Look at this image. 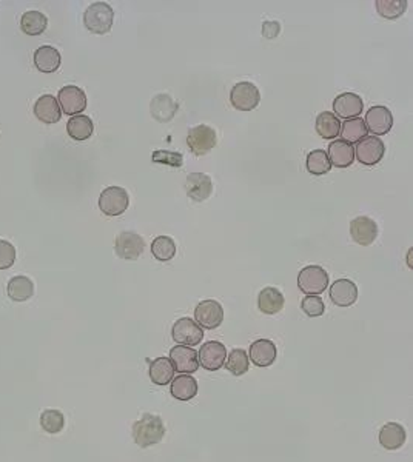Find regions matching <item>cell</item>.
Returning a JSON list of instances; mask_svg holds the SVG:
<instances>
[{
  "label": "cell",
  "instance_id": "obj_1",
  "mask_svg": "<svg viewBox=\"0 0 413 462\" xmlns=\"http://www.w3.org/2000/svg\"><path fill=\"white\" fill-rule=\"evenodd\" d=\"M165 436V426L159 416L151 413H145L142 418L135 422L133 437L140 449L151 447L159 444Z\"/></svg>",
  "mask_w": 413,
  "mask_h": 462
},
{
  "label": "cell",
  "instance_id": "obj_2",
  "mask_svg": "<svg viewBox=\"0 0 413 462\" xmlns=\"http://www.w3.org/2000/svg\"><path fill=\"white\" fill-rule=\"evenodd\" d=\"M114 22L113 8L105 2L91 4L83 13V25L93 34L110 33Z\"/></svg>",
  "mask_w": 413,
  "mask_h": 462
},
{
  "label": "cell",
  "instance_id": "obj_3",
  "mask_svg": "<svg viewBox=\"0 0 413 462\" xmlns=\"http://www.w3.org/2000/svg\"><path fill=\"white\" fill-rule=\"evenodd\" d=\"M298 287L307 296H319L329 287V275L319 265H307L299 271Z\"/></svg>",
  "mask_w": 413,
  "mask_h": 462
},
{
  "label": "cell",
  "instance_id": "obj_4",
  "mask_svg": "<svg viewBox=\"0 0 413 462\" xmlns=\"http://www.w3.org/2000/svg\"><path fill=\"white\" fill-rule=\"evenodd\" d=\"M130 205L128 191L122 186H108L99 196V210L105 216H121Z\"/></svg>",
  "mask_w": 413,
  "mask_h": 462
},
{
  "label": "cell",
  "instance_id": "obj_5",
  "mask_svg": "<svg viewBox=\"0 0 413 462\" xmlns=\"http://www.w3.org/2000/svg\"><path fill=\"white\" fill-rule=\"evenodd\" d=\"M230 102L239 111H252L261 102L258 87L252 82H239L230 91Z\"/></svg>",
  "mask_w": 413,
  "mask_h": 462
},
{
  "label": "cell",
  "instance_id": "obj_6",
  "mask_svg": "<svg viewBox=\"0 0 413 462\" xmlns=\"http://www.w3.org/2000/svg\"><path fill=\"white\" fill-rule=\"evenodd\" d=\"M171 338L179 346L194 347L204 339V330L190 318L177 319L171 328Z\"/></svg>",
  "mask_w": 413,
  "mask_h": 462
},
{
  "label": "cell",
  "instance_id": "obj_7",
  "mask_svg": "<svg viewBox=\"0 0 413 462\" xmlns=\"http://www.w3.org/2000/svg\"><path fill=\"white\" fill-rule=\"evenodd\" d=\"M187 144L193 154L196 156H205L213 150L217 144L216 131L208 127V125H198L189 131L187 136Z\"/></svg>",
  "mask_w": 413,
  "mask_h": 462
},
{
  "label": "cell",
  "instance_id": "obj_8",
  "mask_svg": "<svg viewBox=\"0 0 413 462\" xmlns=\"http://www.w3.org/2000/svg\"><path fill=\"white\" fill-rule=\"evenodd\" d=\"M194 322H196L202 330H215V328L221 327L224 320V308L222 305L215 299L202 301L194 308Z\"/></svg>",
  "mask_w": 413,
  "mask_h": 462
},
{
  "label": "cell",
  "instance_id": "obj_9",
  "mask_svg": "<svg viewBox=\"0 0 413 462\" xmlns=\"http://www.w3.org/2000/svg\"><path fill=\"white\" fill-rule=\"evenodd\" d=\"M384 153H386V145L383 140L377 136L364 137L356 144L355 148V158L358 159V162L367 167L377 165V163L384 158Z\"/></svg>",
  "mask_w": 413,
  "mask_h": 462
},
{
  "label": "cell",
  "instance_id": "obj_10",
  "mask_svg": "<svg viewBox=\"0 0 413 462\" xmlns=\"http://www.w3.org/2000/svg\"><path fill=\"white\" fill-rule=\"evenodd\" d=\"M145 240L133 231L121 233L114 242V252L121 259L136 261L144 253Z\"/></svg>",
  "mask_w": 413,
  "mask_h": 462
},
{
  "label": "cell",
  "instance_id": "obj_11",
  "mask_svg": "<svg viewBox=\"0 0 413 462\" xmlns=\"http://www.w3.org/2000/svg\"><path fill=\"white\" fill-rule=\"evenodd\" d=\"M57 102L62 111L68 116H77L81 114L85 108H87V94L76 85H67V87L60 88Z\"/></svg>",
  "mask_w": 413,
  "mask_h": 462
},
{
  "label": "cell",
  "instance_id": "obj_12",
  "mask_svg": "<svg viewBox=\"0 0 413 462\" xmlns=\"http://www.w3.org/2000/svg\"><path fill=\"white\" fill-rule=\"evenodd\" d=\"M199 365L204 367L208 372H217L225 365L227 361V350H225L224 344L217 341L205 342L198 351Z\"/></svg>",
  "mask_w": 413,
  "mask_h": 462
},
{
  "label": "cell",
  "instance_id": "obj_13",
  "mask_svg": "<svg viewBox=\"0 0 413 462\" xmlns=\"http://www.w3.org/2000/svg\"><path fill=\"white\" fill-rule=\"evenodd\" d=\"M364 123L367 127V131L373 133V136H384L393 127L392 111L383 105L372 107L365 114Z\"/></svg>",
  "mask_w": 413,
  "mask_h": 462
},
{
  "label": "cell",
  "instance_id": "obj_14",
  "mask_svg": "<svg viewBox=\"0 0 413 462\" xmlns=\"http://www.w3.org/2000/svg\"><path fill=\"white\" fill-rule=\"evenodd\" d=\"M170 362L176 372L182 374H191L199 369L198 351L191 347L176 346L170 351Z\"/></svg>",
  "mask_w": 413,
  "mask_h": 462
},
{
  "label": "cell",
  "instance_id": "obj_15",
  "mask_svg": "<svg viewBox=\"0 0 413 462\" xmlns=\"http://www.w3.org/2000/svg\"><path fill=\"white\" fill-rule=\"evenodd\" d=\"M350 236L358 245H372L378 236V225L367 216H358L350 222Z\"/></svg>",
  "mask_w": 413,
  "mask_h": 462
},
{
  "label": "cell",
  "instance_id": "obj_16",
  "mask_svg": "<svg viewBox=\"0 0 413 462\" xmlns=\"http://www.w3.org/2000/svg\"><path fill=\"white\" fill-rule=\"evenodd\" d=\"M364 108L363 99L355 93H342L333 100V114L341 119H356L360 117Z\"/></svg>",
  "mask_w": 413,
  "mask_h": 462
},
{
  "label": "cell",
  "instance_id": "obj_17",
  "mask_svg": "<svg viewBox=\"0 0 413 462\" xmlns=\"http://www.w3.org/2000/svg\"><path fill=\"white\" fill-rule=\"evenodd\" d=\"M187 196L194 202H204L213 193L212 177L204 173H190L185 181Z\"/></svg>",
  "mask_w": 413,
  "mask_h": 462
},
{
  "label": "cell",
  "instance_id": "obj_18",
  "mask_svg": "<svg viewBox=\"0 0 413 462\" xmlns=\"http://www.w3.org/2000/svg\"><path fill=\"white\" fill-rule=\"evenodd\" d=\"M278 356L276 346L270 339L255 341L248 350V359L256 367H270L275 364Z\"/></svg>",
  "mask_w": 413,
  "mask_h": 462
},
{
  "label": "cell",
  "instance_id": "obj_19",
  "mask_svg": "<svg viewBox=\"0 0 413 462\" xmlns=\"http://www.w3.org/2000/svg\"><path fill=\"white\" fill-rule=\"evenodd\" d=\"M330 299L338 307H350L358 299V287L350 279H338L330 287Z\"/></svg>",
  "mask_w": 413,
  "mask_h": 462
},
{
  "label": "cell",
  "instance_id": "obj_20",
  "mask_svg": "<svg viewBox=\"0 0 413 462\" xmlns=\"http://www.w3.org/2000/svg\"><path fill=\"white\" fill-rule=\"evenodd\" d=\"M34 116L43 123H57L62 117V109L57 99L51 94H43L34 104Z\"/></svg>",
  "mask_w": 413,
  "mask_h": 462
},
{
  "label": "cell",
  "instance_id": "obj_21",
  "mask_svg": "<svg viewBox=\"0 0 413 462\" xmlns=\"http://www.w3.org/2000/svg\"><path fill=\"white\" fill-rule=\"evenodd\" d=\"M327 158H329L332 167L347 168L352 165L355 161V148L353 145L344 142L342 139H337L329 145Z\"/></svg>",
  "mask_w": 413,
  "mask_h": 462
},
{
  "label": "cell",
  "instance_id": "obj_22",
  "mask_svg": "<svg viewBox=\"0 0 413 462\" xmlns=\"http://www.w3.org/2000/svg\"><path fill=\"white\" fill-rule=\"evenodd\" d=\"M406 430L398 422H387L379 432V444L386 450H400L406 442Z\"/></svg>",
  "mask_w": 413,
  "mask_h": 462
},
{
  "label": "cell",
  "instance_id": "obj_23",
  "mask_svg": "<svg viewBox=\"0 0 413 462\" xmlns=\"http://www.w3.org/2000/svg\"><path fill=\"white\" fill-rule=\"evenodd\" d=\"M60 53L54 46H41L34 53V65L41 73H54L60 67Z\"/></svg>",
  "mask_w": 413,
  "mask_h": 462
},
{
  "label": "cell",
  "instance_id": "obj_24",
  "mask_svg": "<svg viewBox=\"0 0 413 462\" xmlns=\"http://www.w3.org/2000/svg\"><path fill=\"white\" fill-rule=\"evenodd\" d=\"M284 296L275 287H266L258 296V308L264 315H276L284 308Z\"/></svg>",
  "mask_w": 413,
  "mask_h": 462
},
{
  "label": "cell",
  "instance_id": "obj_25",
  "mask_svg": "<svg viewBox=\"0 0 413 462\" xmlns=\"http://www.w3.org/2000/svg\"><path fill=\"white\" fill-rule=\"evenodd\" d=\"M179 105L168 94H158L150 105L151 116L158 122H170L177 113Z\"/></svg>",
  "mask_w": 413,
  "mask_h": 462
},
{
  "label": "cell",
  "instance_id": "obj_26",
  "mask_svg": "<svg viewBox=\"0 0 413 462\" xmlns=\"http://www.w3.org/2000/svg\"><path fill=\"white\" fill-rule=\"evenodd\" d=\"M170 391L177 401H190L198 395V382L190 374H179L171 381Z\"/></svg>",
  "mask_w": 413,
  "mask_h": 462
},
{
  "label": "cell",
  "instance_id": "obj_27",
  "mask_svg": "<svg viewBox=\"0 0 413 462\" xmlns=\"http://www.w3.org/2000/svg\"><path fill=\"white\" fill-rule=\"evenodd\" d=\"M6 293L14 302H25L33 297L34 284L27 276H14L8 280Z\"/></svg>",
  "mask_w": 413,
  "mask_h": 462
},
{
  "label": "cell",
  "instance_id": "obj_28",
  "mask_svg": "<svg viewBox=\"0 0 413 462\" xmlns=\"http://www.w3.org/2000/svg\"><path fill=\"white\" fill-rule=\"evenodd\" d=\"M67 133L72 139L77 140V142H82V140H87L93 136V133H95V123H93L91 117L77 114L69 117L67 123Z\"/></svg>",
  "mask_w": 413,
  "mask_h": 462
},
{
  "label": "cell",
  "instance_id": "obj_29",
  "mask_svg": "<svg viewBox=\"0 0 413 462\" xmlns=\"http://www.w3.org/2000/svg\"><path fill=\"white\" fill-rule=\"evenodd\" d=\"M316 131L323 139H337L341 131V121L330 111L319 113L316 117Z\"/></svg>",
  "mask_w": 413,
  "mask_h": 462
},
{
  "label": "cell",
  "instance_id": "obj_30",
  "mask_svg": "<svg viewBox=\"0 0 413 462\" xmlns=\"http://www.w3.org/2000/svg\"><path fill=\"white\" fill-rule=\"evenodd\" d=\"M48 25V19L41 11H27L20 19V29L27 36L42 34Z\"/></svg>",
  "mask_w": 413,
  "mask_h": 462
},
{
  "label": "cell",
  "instance_id": "obj_31",
  "mask_svg": "<svg viewBox=\"0 0 413 462\" xmlns=\"http://www.w3.org/2000/svg\"><path fill=\"white\" fill-rule=\"evenodd\" d=\"M175 369L171 365L168 358H158L154 359L150 365V379L156 386H167L173 381Z\"/></svg>",
  "mask_w": 413,
  "mask_h": 462
},
{
  "label": "cell",
  "instance_id": "obj_32",
  "mask_svg": "<svg viewBox=\"0 0 413 462\" xmlns=\"http://www.w3.org/2000/svg\"><path fill=\"white\" fill-rule=\"evenodd\" d=\"M339 135L344 142L352 145L355 142H360L364 137H367L369 131L361 117H356V119H350L344 123H341Z\"/></svg>",
  "mask_w": 413,
  "mask_h": 462
},
{
  "label": "cell",
  "instance_id": "obj_33",
  "mask_svg": "<svg viewBox=\"0 0 413 462\" xmlns=\"http://www.w3.org/2000/svg\"><path fill=\"white\" fill-rule=\"evenodd\" d=\"M407 5V0H377L375 2L378 14L387 20L400 19L406 13Z\"/></svg>",
  "mask_w": 413,
  "mask_h": 462
},
{
  "label": "cell",
  "instance_id": "obj_34",
  "mask_svg": "<svg viewBox=\"0 0 413 462\" xmlns=\"http://www.w3.org/2000/svg\"><path fill=\"white\" fill-rule=\"evenodd\" d=\"M41 426L46 433L57 435L65 427L64 413L56 409H46L41 414Z\"/></svg>",
  "mask_w": 413,
  "mask_h": 462
},
{
  "label": "cell",
  "instance_id": "obj_35",
  "mask_svg": "<svg viewBox=\"0 0 413 462\" xmlns=\"http://www.w3.org/2000/svg\"><path fill=\"white\" fill-rule=\"evenodd\" d=\"M176 242L170 236H158L151 244V253L158 261H171L176 256Z\"/></svg>",
  "mask_w": 413,
  "mask_h": 462
},
{
  "label": "cell",
  "instance_id": "obj_36",
  "mask_svg": "<svg viewBox=\"0 0 413 462\" xmlns=\"http://www.w3.org/2000/svg\"><path fill=\"white\" fill-rule=\"evenodd\" d=\"M225 367L233 376H243L248 372V367H250V359H248V355L243 348H235L230 351V355L225 361Z\"/></svg>",
  "mask_w": 413,
  "mask_h": 462
},
{
  "label": "cell",
  "instance_id": "obj_37",
  "mask_svg": "<svg viewBox=\"0 0 413 462\" xmlns=\"http://www.w3.org/2000/svg\"><path fill=\"white\" fill-rule=\"evenodd\" d=\"M332 170L330 161L324 150H313L307 156V171L310 175L323 176Z\"/></svg>",
  "mask_w": 413,
  "mask_h": 462
},
{
  "label": "cell",
  "instance_id": "obj_38",
  "mask_svg": "<svg viewBox=\"0 0 413 462\" xmlns=\"http://www.w3.org/2000/svg\"><path fill=\"white\" fill-rule=\"evenodd\" d=\"M151 161L154 163H162V165H168L173 168H181L184 163V158L181 153L167 151V150H156L151 156Z\"/></svg>",
  "mask_w": 413,
  "mask_h": 462
},
{
  "label": "cell",
  "instance_id": "obj_39",
  "mask_svg": "<svg viewBox=\"0 0 413 462\" xmlns=\"http://www.w3.org/2000/svg\"><path fill=\"white\" fill-rule=\"evenodd\" d=\"M301 308L309 318H318L324 315L325 305L319 296H306L301 302Z\"/></svg>",
  "mask_w": 413,
  "mask_h": 462
},
{
  "label": "cell",
  "instance_id": "obj_40",
  "mask_svg": "<svg viewBox=\"0 0 413 462\" xmlns=\"http://www.w3.org/2000/svg\"><path fill=\"white\" fill-rule=\"evenodd\" d=\"M15 248L5 239H0V270L11 269L15 262Z\"/></svg>",
  "mask_w": 413,
  "mask_h": 462
},
{
  "label": "cell",
  "instance_id": "obj_41",
  "mask_svg": "<svg viewBox=\"0 0 413 462\" xmlns=\"http://www.w3.org/2000/svg\"><path fill=\"white\" fill-rule=\"evenodd\" d=\"M279 29H280V27L278 22H266L262 25V34L267 39H275L279 34Z\"/></svg>",
  "mask_w": 413,
  "mask_h": 462
}]
</instances>
